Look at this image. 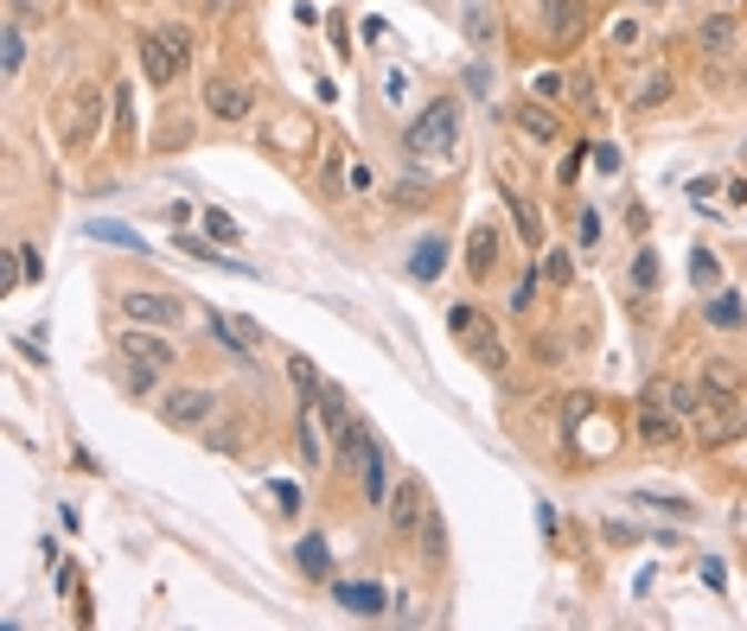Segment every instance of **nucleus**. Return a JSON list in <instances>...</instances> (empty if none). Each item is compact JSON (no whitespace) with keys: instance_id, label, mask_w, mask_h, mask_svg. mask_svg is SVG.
<instances>
[{"instance_id":"obj_1","label":"nucleus","mask_w":747,"mask_h":631,"mask_svg":"<svg viewBox=\"0 0 747 631\" xmlns=\"http://www.w3.org/2000/svg\"><path fill=\"white\" fill-rule=\"evenodd\" d=\"M454 141H461V96H435L403 128V153L410 160H441V153H454Z\"/></svg>"},{"instance_id":"obj_2","label":"nucleus","mask_w":747,"mask_h":631,"mask_svg":"<svg viewBox=\"0 0 747 631\" xmlns=\"http://www.w3.org/2000/svg\"><path fill=\"white\" fill-rule=\"evenodd\" d=\"M109 96H115V90H103V83H78V90H71V102H64V141H71V147H90V141L103 134Z\"/></svg>"},{"instance_id":"obj_3","label":"nucleus","mask_w":747,"mask_h":631,"mask_svg":"<svg viewBox=\"0 0 747 631\" xmlns=\"http://www.w3.org/2000/svg\"><path fill=\"white\" fill-rule=\"evenodd\" d=\"M747 434V415L741 403H728V396H703V408H696V440L716 454V447H728V440H741Z\"/></svg>"},{"instance_id":"obj_4","label":"nucleus","mask_w":747,"mask_h":631,"mask_svg":"<svg viewBox=\"0 0 747 631\" xmlns=\"http://www.w3.org/2000/svg\"><path fill=\"white\" fill-rule=\"evenodd\" d=\"M205 115L211 122H250L256 115V90L250 83H236V77H211L205 83Z\"/></svg>"},{"instance_id":"obj_5","label":"nucleus","mask_w":747,"mask_h":631,"mask_svg":"<svg viewBox=\"0 0 747 631\" xmlns=\"http://www.w3.org/2000/svg\"><path fill=\"white\" fill-rule=\"evenodd\" d=\"M134 64H141V77H148L154 90H166V83L185 71V58L173 51V39H166V32H141V39H134Z\"/></svg>"},{"instance_id":"obj_6","label":"nucleus","mask_w":747,"mask_h":631,"mask_svg":"<svg viewBox=\"0 0 747 631\" xmlns=\"http://www.w3.org/2000/svg\"><path fill=\"white\" fill-rule=\"evenodd\" d=\"M677 421H684V415H677L665 396H645V403H639V440L652 447V454H670V447L684 440V428H677Z\"/></svg>"},{"instance_id":"obj_7","label":"nucleus","mask_w":747,"mask_h":631,"mask_svg":"<svg viewBox=\"0 0 747 631\" xmlns=\"http://www.w3.org/2000/svg\"><path fill=\"white\" fill-rule=\"evenodd\" d=\"M211 408H218L211 389H173V396H160V421H166V428H180V434H192V428H205V421H211Z\"/></svg>"},{"instance_id":"obj_8","label":"nucleus","mask_w":747,"mask_h":631,"mask_svg":"<svg viewBox=\"0 0 747 631\" xmlns=\"http://www.w3.org/2000/svg\"><path fill=\"white\" fill-rule=\"evenodd\" d=\"M390 530L403 536V542H415V530H422V517H428V491H422V479H403L390 485Z\"/></svg>"},{"instance_id":"obj_9","label":"nucleus","mask_w":747,"mask_h":631,"mask_svg":"<svg viewBox=\"0 0 747 631\" xmlns=\"http://www.w3.org/2000/svg\"><path fill=\"white\" fill-rule=\"evenodd\" d=\"M262 147L282 153V160H307L313 153V122H301V115L287 109V115H275V122L262 128Z\"/></svg>"},{"instance_id":"obj_10","label":"nucleus","mask_w":747,"mask_h":631,"mask_svg":"<svg viewBox=\"0 0 747 631\" xmlns=\"http://www.w3.org/2000/svg\"><path fill=\"white\" fill-rule=\"evenodd\" d=\"M359 491H364V505L371 510L390 505V454L377 447V434L364 440V454H359Z\"/></svg>"},{"instance_id":"obj_11","label":"nucleus","mask_w":747,"mask_h":631,"mask_svg":"<svg viewBox=\"0 0 747 631\" xmlns=\"http://www.w3.org/2000/svg\"><path fill=\"white\" fill-rule=\"evenodd\" d=\"M122 357H129V364H154V370H173V338H160L154 326H129L122 332Z\"/></svg>"},{"instance_id":"obj_12","label":"nucleus","mask_w":747,"mask_h":631,"mask_svg":"<svg viewBox=\"0 0 747 631\" xmlns=\"http://www.w3.org/2000/svg\"><path fill=\"white\" fill-rule=\"evenodd\" d=\"M447 332H454V338H466V345L486 357V364H498V332H492L486 313H473V306H454V313H447Z\"/></svg>"},{"instance_id":"obj_13","label":"nucleus","mask_w":747,"mask_h":631,"mask_svg":"<svg viewBox=\"0 0 747 631\" xmlns=\"http://www.w3.org/2000/svg\"><path fill=\"white\" fill-rule=\"evenodd\" d=\"M512 122L524 128L531 141H543V147H556V141H563V115H556V102H543V96L517 102V109H512Z\"/></svg>"},{"instance_id":"obj_14","label":"nucleus","mask_w":747,"mask_h":631,"mask_svg":"<svg viewBox=\"0 0 747 631\" xmlns=\"http://www.w3.org/2000/svg\"><path fill=\"white\" fill-rule=\"evenodd\" d=\"M461 32H466V45L492 51L498 45V7L492 0H461Z\"/></svg>"},{"instance_id":"obj_15","label":"nucleus","mask_w":747,"mask_h":631,"mask_svg":"<svg viewBox=\"0 0 747 631\" xmlns=\"http://www.w3.org/2000/svg\"><path fill=\"white\" fill-rule=\"evenodd\" d=\"M703 396H728V403H741L747 396V370L735 357H709L703 364Z\"/></svg>"},{"instance_id":"obj_16","label":"nucleus","mask_w":747,"mask_h":631,"mask_svg":"<svg viewBox=\"0 0 747 631\" xmlns=\"http://www.w3.org/2000/svg\"><path fill=\"white\" fill-rule=\"evenodd\" d=\"M415 549H422V568H428V574H441V568H447V517H441L435 505H428L422 530H415Z\"/></svg>"},{"instance_id":"obj_17","label":"nucleus","mask_w":747,"mask_h":631,"mask_svg":"<svg viewBox=\"0 0 747 631\" xmlns=\"http://www.w3.org/2000/svg\"><path fill=\"white\" fill-rule=\"evenodd\" d=\"M492 268H498V224H473V236H466V275L492 281Z\"/></svg>"},{"instance_id":"obj_18","label":"nucleus","mask_w":747,"mask_h":631,"mask_svg":"<svg viewBox=\"0 0 747 631\" xmlns=\"http://www.w3.org/2000/svg\"><path fill=\"white\" fill-rule=\"evenodd\" d=\"M122 313H129L134 326H173V319H180V301H173V294H129Z\"/></svg>"},{"instance_id":"obj_19","label":"nucleus","mask_w":747,"mask_h":631,"mask_svg":"<svg viewBox=\"0 0 747 631\" xmlns=\"http://www.w3.org/2000/svg\"><path fill=\"white\" fill-rule=\"evenodd\" d=\"M333 600L352 612V619H377V612H384V587L377 581H339Z\"/></svg>"},{"instance_id":"obj_20","label":"nucleus","mask_w":747,"mask_h":631,"mask_svg":"<svg viewBox=\"0 0 747 631\" xmlns=\"http://www.w3.org/2000/svg\"><path fill=\"white\" fill-rule=\"evenodd\" d=\"M735 39H741L735 13H709V20L696 26V45L709 51V58H728V51H735Z\"/></svg>"},{"instance_id":"obj_21","label":"nucleus","mask_w":747,"mask_h":631,"mask_svg":"<svg viewBox=\"0 0 747 631\" xmlns=\"http://www.w3.org/2000/svg\"><path fill=\"white\" fill-rule=\"evenodd\" d=\"M173 250H180V255H192V262H205V268H224V275H250V262H236V255L211 250L205 236H173Z\"/></svg>"},{"instance_id":"obj_22","label":"nucleus","mask_w":747,"mask_h":631,"mask_svg":"<svg viewBox=\"0 0 747 631\" xmlns=\"http://www.w3.org/2000/svg\"><path fill=\"white\" fill-rule=\"evenodd\" d=\"M211 332L224 338V352H231V357H250V345L262 338V332L250 326V319H236V313H211Z\"/></svg>"},{"instance_id":"obj_23","label":"nucleus","mask_w":747,"mask_h":631,"mask_svg":"<svg viewBox=\"0 0 747 631\" xmlns=\"http://www.w3.org/2000/svg\"><path fill=\"white\" fill-rule=\"evenodd\" d=\"M294 568H301L307 581H326V574H333V549H326V536H301V542H294Z\"/></svg>"},{"instance_id":"obj_24","label":"nucleus","mask_w":747,"mask_h":631,"mask_svg":"<svg viewBox=\"0 0 747 631\" xmlns=\"http://www.w3.org/2000/svg\"><path fill=\"white\" fill-rule=\"evenodd\" d=\"M543 32L549 39H575L582 32V0H543Z\"/></svg>"},{"instance_id":"obj_25","label":"nucleus","mask_w":747,"mask_h":631,"mask_svg":"<svg viewBox=\"0 0 747 631\" xmlns=\"http://www.w3.org/2000/svg\"><path fill=\"white\" fill-rule=\"evenodd\" d=\"M441 268H447V236H422V243H415V255H410V275L415 281H435Z\"/></svg>"},{"instance_id":"obj_26","label":"nucleus","mask_w":747,"mask_h":631,"mask_svg":"<svg viewBox=\"0 0 747 631\" xmlns=\"http://www.w3.org/2000/svg\"><path fill=\"white\" fill-rule=\"evenodd\" d=\"M505 211H512V224H517V236H524V250H543V217H537V204L517 199V192H505Z\"/></svg>"},{"instance_id":"obj_27","label":"nucleus","mask_w":747,"mask_h":631,"mask_svg":"<svg viewBox=\"0 0 747 631\" xmlns=\"http://www.w3.org/2000/svg\"><path fill=\"white\" fill-rule=\"evenodd\" d=\"M20 64H27V26H20V13H7V39H0V71H7V83L20 77Z\"/></svg>"},{"instance_id":"obj_28","label":"nucleus","mask_w":747,"mask_h":631,"mask_svg":"<svg viewBox=\"0 0 747 631\" xmlns=\"http://www.w3.org/2000/svg\"><path fill=\"white\" fill-rule=\"evenodd\" d=\"M83 230H90V243H115V250H129V255L148 250V243H141V236H134L129 224H109V217H90Z\"/></svg>"},{"instance_id":"obj_29","label":"nucleus","mask_w":747,"mask_h":631,"mask_svg":"<svg viewBox=\"0 0 747 631\" xmlns=\"http://www.w3.org/2000/svg\"><path fill=\"white\" fill-rule=\"evenodd\" d=\"M658 281H665L658 250H652V243H639V255H633V287H639V294H658Z\"/></svg>"},{"instance_id":"obj_30","label":"nucleus","mask_w":747,"mask_h":631,"mask_svg":"<svg viewBox=\"0 0 747 631\" xmlns=\"http://www.w3.org/2000/svg\"><path fill=\"white\" fill-rule=\"evenodd\" d=\"M543 281L563 294L568 281H575V262H568V250H543Z\"/></svg>"},{"instance_id":"obj_31","label":"nucleus","mask_w":747,"mask_h":631,"mask_svg":"<svg viewBox=\"0 0 747 631\" xmlns=\"http://www.w3.org/2000/svg\"><path fill=\"white\" fill-rule=\"evenodd\" d=\"M690 281L703 287V294H716V287H721V262H716L709 250H696V255H690Z\"/></svg>"},{"instance_id":"obj_32","label":"nucleus","mask_w":747,"mask_h":631,"mask_svg":"<svg viewBox=\"0 0 747 631\" xmlns=\"http://www.w3.org/2000/svg\"><path fill=\"white\" fill-rule=\"evenodd\" d=\"M129 141H134V96L129 90H115V147L129 153Z\"/></svg>"},{"instance_id":"obj_33","label":"nucleus","mask_w":747,"mask_h":631,"mask_svg":"<svg viewBox=\"0 0 747 631\" xmlns=\"http://www.w3.org/2000/svg\"><path fill=\"white\" fill-rule=\"evenodd\" d=\"M633 102H639V109H658V102H670V71H652V77L639 83V96H633Z\"/></svg>"},{"instance_id":"obj_34","label":"nucleus","mask_w":747,"mask_h":631,"mask_svg":"<svg viewBox=\"0 0 747 631\" xmlns=\"http://www.w3.org/2000/svg\"><path fill=\"white\" fill-rule=\"evenodd\" d=\"M313 415H320V421H326V428H352V421H345V396H339V389H320V408H313Z\"/></svg>"},{"instance_id":"obj_35","label":"nucleus","mask_w":747,"mask_h":631,"mask_svg":"<svg viewBox=\"0 0 747 631\" xmlns=\"http://www.w3.org/2000/svg\"><path fill=\"white\" fill-rule=\"evenodd\" d=\"M709 326L735 332V326H741V301H735V294H716V301H709Z\"/></svg>"},{"instance_id":"obj_36","label":"nucleus","mask_w":747,"mask_h":631,"mask_svg":"<svg viewBox=\"0 0 747 631\" xmlns=\"http://www.w3.org/2000/svg\"><path fill=\"white\" fill-rule=\"evenodd\" d=\"M531 90H537V96H543V102H563V90H568V77H563V71H543V77H537V83H531Z\"/></svg>"},{"instance_id":"obj_37","label":"nucleus","mask_w":747,"mask_h":631,"mask_svg":"<svg viewBox=\"0 0 747 631\" xmlns=\"http://www.w3.org/2000/svg\"><path fill=\"white\" fill-rule=\"evenodd\" d=\"M205 230L218 236V243H236L243 230H236V217H224V211H205Z\"/></svg>"},{"instance_id":"obj_38","label":"nucleus","mask_w":747,"mask_h":631,"mask_svg":"<svg viewBox=\"0 0 747 631\" xmlns=\"http://www.w3.org/2000/svg\"><path fill=\"white\" fill-rule=\"evenodd\" d=\"M575 236H582V250H594V243H600V211H582V224H575Z\"/></svg>"},{"instance_id":"obj_39","label":"nucleus","mask_w":747,"mask_h":631,"mask_svg":"<svg viewBox=\"0 0 747 631\" xmlns=\"http://www.w3.org/2000/svg\"><path fill=\"white\" fill-rule=\"evenodd\" d=\"M287 377H294V389H320V370H313L307 357H294V364H287Z\"/></svg>"},{"instance_id":"obj_40","label":"nucleus","mask_w":747,"mask_h":631,"mask_svg":"<svg viewBox=\"0 0 747 631\" xmlns=\"http://www.w3.org/2000/svg\"><path fill=\"white\" fill-rule=\"evenodd\" d=\"M594 166H600V173H619V147L614 141H594V153H588Z\"/></svg>"},{"instance_id":"obj_41","label":"nucleus","mask_w":747,"mask_h":631,"mask_svg":"<svg viewBox=\"0 0 747 631\" xmlns=\"http://www.w3.org/2000/svg\"><path fill=\"white\" fill-rule=\"evenodd\" d=\"M512 306H517V313H531V306H537V275H524V281H517Z\"/></svg>"},{"instance_id":"obj_42","label":"nucleus","mask_w":747,"mask_h":631,"mask_svg":"<svg viewBox=\"0 0 747 631\" xmlns=\"http://www.w3.org/2000/svg\"><path fill=\"white\" fill-rule=\"evenodd\" d=\"M390 204H403V211H415V204H428V199H422V185H390Z\"/></svg>"},{"instance_id":"obj_43","label":"nucleus","mask_w":747,"mask_h":631,"mask_svg":"<svg viewBox=\"0 0 747 631\" xmlns=\"http://www.w3.org/2000/svg\"><path fill=\"white\" fill-rule=\"evenodd\" d=\"M166 39H173V51L192 64V26H166Z\"/></svg>"},{"instance_id":"obj_44","label":"nucleus","mask_w":747,"mask_h":631,"mask_svg":"<svg viewBox=\"0 0 747 631\" xmlns=\"http://www.w3.org/2000/svg\"><path fill=\"white\" fill-rule=\"evenodd\" d=\"M600 536H607L614 549H626V542H639V530H633V523H607V530H600Z\"/></svg>"},{"instance_id":"obj_45","label":"nucleus","mask_w":747,"mask_h":631,"mask_svg":"<svg viewBox=\"0 0 747 631\" xmlns=\"http://www.w3.org/2000/svg\"><path fill=\"white\" fill-rule=\"evenodd\" d=\"M384 90H390V102H403V96H410V77L390 71V77H384Z\"/></svg>"},{"instance_id":"obj_46","label":"nucleus","mask_w":747,"mask_h":631,"mask_svg":"<svg viewBox=\"0 0 747 631\" xmlns=\"http://www.w3.org/2000/svg\"><path fill=\"white\" fill-rule=\"evenodd\" d=\"M633 7H665V0H633Z\"/></svg>"}]
</instances>
